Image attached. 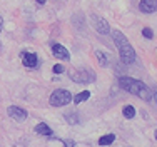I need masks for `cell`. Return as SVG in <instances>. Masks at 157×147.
<instances>
[{"label":"cell","instance_id":"6da1fadb","mask_svg":"<svg viewBox=\"0 0 157 147\" xmlns=\"http://www.w3.org/2000/svg\"><path fill=\"white\" fill-rule=\"evenodd\" d=\"M112 33V39H114L115 45L119 48V55H121V60L124 65H130V64L136 62V50L134 47L130 45V42L127 40V37L121 30H110Z\"/></svg>","mask_w":157,"mask_h":147},{"label":"cell","instance_id":"7a4b0ae2","mask_svg":"<svg viewBox=\"0 0 157 147\" xmlns=\"http://www.w3.org/2000/svg\"><path fill=\"white\" fill-rule=\"evenodd\" d=\"M119 87L125 92H130L134 95H137L139 99L142 100H151L152 99V90L144 84V82L137 80V79H132V77H121L119 79Z\"/></svg>","mask_w":157,"mask_h":147},{"label":"cell","instance_id":"3957f363","mask_svg":"<svg viewBox=\"0 0 157 147\" xmlns=\"http://www.w3.org/2000/svg\"><path fill=\"white\" fill-rule=\"evenodd\" d=\"M48 102H50V105H54V107H63V105L72 102V94L65 89H55L52 92Z\"/></svg>","mask_w":157,"mask_h":147},{"label":"cell","instance_id":"277c9868","mask_svg":"<svg viewBox=\"0 0 157 147\" xmlns=\"http://www.w3.org/2000/svg\"><path fill=\"white\" fill-rule=\"evenodd\" d=\"M69 75H70V79H72L74 82H77V84H90V82H94L97 79L95 72H92V70H89V69L72 70Z\"/></svg>","mask_w":157,"mask_h":147},{"label":"cell","instance_id":"5b68a950","mask_svg":"<svg viewBox=\"0 0 157 147\" xmlns=\"http://www.w3.org/2000/svg\"><path fill=\"white\" fill-rule=\"evenodd\" d=\"M90 18H92V24H94V29L99 33H102V35L110 33V27H109V24H107V20H104V18L99 17V15H92Z\"/></svg>","mask_w":157,"mask_h":147},{"label":"cell","instance_id":"8992f818","mask_svg":"<svg viewBox=\"0 0 157 147\" xmlns=\"http://www.w3.org/2000/svg\"><path fill=\"white\" fill-rule=\"evenodd\" d=\"M7 112H9V115L12 117L13 120H17V122H24L25 119H27V110L22 107H18V105H10L9 109H7Z\"/></svg>","mask_w":157,"mask_h":147},{"label":"cell","instance_id":"52a82bcc","mask_svg":"<svg viewBox=\"0 0 157 147\" xmlns=\"http://www.w3.org/2000/svg\"><path fill=\"white\" fill-rule=\"evenodd\" d=\"M20 59H22V62H24V65L27 67V69H35L37 64H39L37 55L32 54V52H22V54H20Z\"/></svg>","mask_w":157,"mask_h":147},{"label":"cell","instance_id":"ba28073f","mask_svg":"<svg viewBox=\"0 0 157 147\" xmlns=\"http://www.w3.org/2000/svg\"><path fill=\"white\" fill-rule=\"evenodd\" d=\"M139 10L144 14H154L157 12V0H140Z\"/></svg>","mask_w":157,"mask_h":147},{"label":"cell","instance_id":"9c48e42d","mask_svg":"<svg viewBox=\"0 0 157 147\" xmlns=\"http://www.w3.org/2000/svg\"><path fill=\"white\" fill-rule=\"evenodd\" d=\"M52 52H54L55 57L60 59V60H69L70 59L69 50H67L63 45H60V44H54V45H52Z\"/></svg>","mask_w":157,"mask_h":147},{"label":"cell","instance_id":"30bf717a","mask_svg":"<svg viewBox=\"0 0 157 147\" xmlns=\"http://www.w3.org/2000/svg\"><path fill=\"white\" fill-rule=\"evenodd\" d=\"M35 132L39 135H45V137H52V134H54V132H52V129L47 126L45 122L37 124V126H35Z\"/></svg>","mask_w":157,"mask_h":147},{"label":"cell","instance_id":"8fae6325","mask_svg":"<svg viewBox=\"0 0 157 147\" xmlns=\"http://www.w3.org/2000/svg\"><path fill=\"white\" fill-rule=\"evenodd\" d=\"M87 99H90V90H82L80 94H77L75 97H72V100L75 102V105L84 102V100H87Z\"/></svg>","mask_w":157,"mask_h":147},{"label":"cell","instance_id":"7c38bea8","mask_svg":"<svg viewBox=\"0 0 157 147\" xmlns=\"http://www.w3.org/2000/svg\"><path fill=\"white\" fill-rule=\"evenodd\" d=\"M122 114H124L125 119H134L136 117V107H134V105H125V107L122 109Z\"/></svg>","mask_w":157,"mask_h":147},{"label":"cell","instance_id":"4fadbf2b","mask_svg":"<svg viewBox=\"0 0 157 147\" xmlns=\"http://www.w3.org/2000/svg\"><path fill=\"white\" fill-rule=\"evenodd\" d=\"M114 141H115V135L114 134H107V135H104V137L99 139V145H110Z\"/></svg>","mask_w":157,"mask_h":147},{"label":"cell","instance_id":"5bb4252c","mask_svg":"<svg viewBox=\"0 0 157 147\" xmlns=\"http://www.w3.org/2000/svg\"><path fill=\"white\" fill-rule=\"evenodd\" d=\"M95 57H97V60H99L100 65H107V64H109V60H107V55L104 54V52L97 50V52H95Z\"/></svg>","mask_w":157,"mask_h":147},{"label":"cell","instance_id":"9a60e30c","mask_svg":"<svg viewBox=\"0 0 157 147\" xmlns=\"http://www.w3.org/2000/svg\"><path fill=\"white\" fill-rule=\"evenodd\" d=\"M142 35H144L145 39H152V37H154V32L149 27H145V29H142Z\"/></svg>","mask_w":157,"mask_h":147},{"label":"cell","instance_id":"2e32d148","mask_svg":"<svg viewBox=\"0 0 157 147\" xmlns=\"http://www.w3.org/2000/svg\"><path fill=\"white\" fill-rule=\"evenodd\" d=\"M65 119L69 120L70 124H77V120H78V117H75V115H72V114H67V115H65Z\"/></svg>","mask_w":157,"mask_h":147},{"label":"cell","instance_id":"e0dca14e","mask_svg":"<svg viewBox=\"0 0 157 147\" xmlns=\"http://www.w3.org/2000/svg\"><path fill=\"white\" fill-rule=\"evenodd\" d=\"M54 72H55V74H62V72H63V65H60V64L54 65Z\"/></svg>","mask_w":157,"mask_h":147},{"label":"cell","instance_id":"ac0fdd59","mask_svg":"<svg viewBox=\"0 0 157 147\" xmlns=\"http://www.w3.org/2000/svg\"><path fill=\"white\" fill-rule=\"evenodd\" d=\"M63 144H65V147H74V145H75V142H74V141H63Z\"/></svg>","mask_w":157,"mask_h":147},{"label":"cell","instance_id":"d6986e66","mask_svg":"<svg viewBox=\"0 0 157 147\" xmlns=\"http://www.w3.org/2000/svg\"><path fill=\"white\" fill-rule=\"evenodd\" d=\"M45 2H47V0H37V3H40V5H44Z\"/></svg>","mask_w":157,"mask_h":147},{"label":"cell","instance_id":"ffe728a7","mask_svg":"<svg viewBox=\"0 0 157 147\" xmlns=\"http://www.w3.org/2000/svg\"><path fill=\"white\" fill-rule=\"evenodd\" d=\"M2 27H3V18L0 17V30H2Z\"/></svg>","mask_w":157,"mask_h":147},{"label":"cell","instance_id":"44dd1931","mask_svg":"<svg viewBox=\"0 0 157 147\" xmlns=\"http://www.w3.org/2000/svg\"><path fill=\"white\" fill-rule=\"evenodd\" d=\"M152 97H154V100H155V104H157V92L154 94V95H152Z\"/></svg>","mask_w":157,"mask_h":147},{"label":"cell","instance_id":"7402d4cb","mask_svg":"<svg viewBox=\"0 0 157 147\" xmlns=\"http://www.w3.org/2000/svg\"><path fill=\"white\" fill-rule=\"evenodd\" d=\"M154 137H155V141H157V130H155V132H154Z\"/></svg>","mask_w":157,"mask_h":147}]
</instances>
